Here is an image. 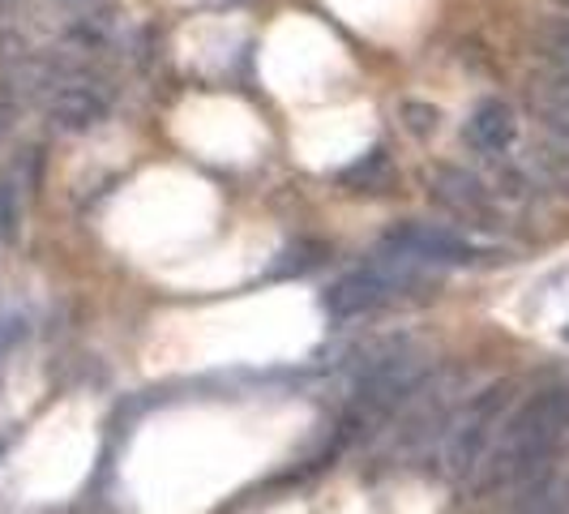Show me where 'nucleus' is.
<instances>
[{
	"label": "nucleus",
	"instance_id": "obj_1",
	"mask_svg": "<svg viewBox=\"0 0 569 514\" xmlns=\"http://www.w3.org/2000/svg\"><path fill=\"white\" fill-rule=\"evenodd\" d=\"M569 442V386L540 391L527 407H518L510 425L501 428L497 446H492V472L488 481H518L527 472H536L540 463L557 455Z\"/></svg>",
	"mask_w": 569,
	"mask_h": 514
},
{
	"label": "nucleus",
	"instance_id": "obj_7",
	"mask_svg": "<svg viewBox=\"0 0 569 514\" xmlns=\"http://www.w3.org/2000/svg\"><path fill=\"white\" fill-rule=\"evenodd\" d=\"M536 43H540V57L552 65V78L569 82V18H552L548 27H540Z\"/></svg>",
	"mask_w": 569,
	"mask_h": 514
},
{
	"label": "nucleus",
	"instance_id": "obj_8",
	"mask_svg": "<svg viewBox=\"0 0 569 514\" xmlns=\"http://www.w3.org/2000/svg\"><path fill=\"white\" fill-rule=\"evenodd\" d=\"M13 219H18V206H13V189H9V185H0V236L13 228Z\"/></svg>",
	"mask_w": 569,
	"mask_h": 514
},
{
	"label": "nucleus",
	"instance_id": "obj_4",
	"mask_svg": "<svg viewBox=\"0 0 569 514\" xmlns=\"http://www.w3.org/2000/svg\"><path fill=\"white\" fill-rule=\"evenodd\" d=\"M501 403H506V391H485L480 399L471 403L467 421L458 425L455 442H450V467H455V472H471V467H476V458L485 455L488 433H492V421H497Z\"/></svg>",
	"mask_w": 569,
	"mask_h": 514
},
{
	"label": "nucleus",
	"instance_id": "obj_5",
	"mask_svg": "<svg viewBox=\"0 0 569 514\" xmlns=\"http://www.w3.org/2000/svg\"><path fill=\"white\" fill-rule=\"evenodd\" d=\"M432 198L441 201L446 210H455L458 219H467V224L488 219L485 189H480V180H476V176H467V171H458V168L437 171V180H432Z\"/></svg>",
	"mask_w": 569,
	"mask_h": 514
},
{
	"label": "nucleus",
	"instance_id": "obj_2",
	"mask_svg": "<svg viewBox=\"0 0 569 514\" xmlns=\"http://www.w3.org/2000/svg\"><path fill=\"white\" fill-rule=\"evenodd\" d=\"M416 284H420V266H411V261H402V257L381 254V261H369V266L342 275L339 284L326 291V309L335 317L372 314L377 305L395 300V296H402L407 287H416Z\"/></svg>",
	"mask_w": 569,
	"mask_h": 514
},
{
	"label": "nucleus",
	"instance_id": "obj_6",
	"mask_svg": "<svg viewBox=\"0 0 569 514\" xmlns=\"http://www.w3.org/2000/svg\"><path fill=\"white\" fill-rule=\"evenodd\" d=\"M513 134H518V120L501 99H485L467 120V142L485 155H501L513 142Z\"/></svg>",
	"mask_w": 569,
	"mask_h": 514
},
{
	"label": "nucleus",
	"instance_id": "obj_3",
	"mask_svg": "<svg viewBox=\"0 0 569 514\" xmlns=\"http://www.w3.org/2000/svg\"><path fill=\"white\" fill-rule=\"evenodd\" d=\"M386 254L402 257L411 266H462V261H471V245L446 228L407 224L386 236Z\"/></svg>",
	"mask_w": 569,
	"mask_h": 514
}]
</instances>
